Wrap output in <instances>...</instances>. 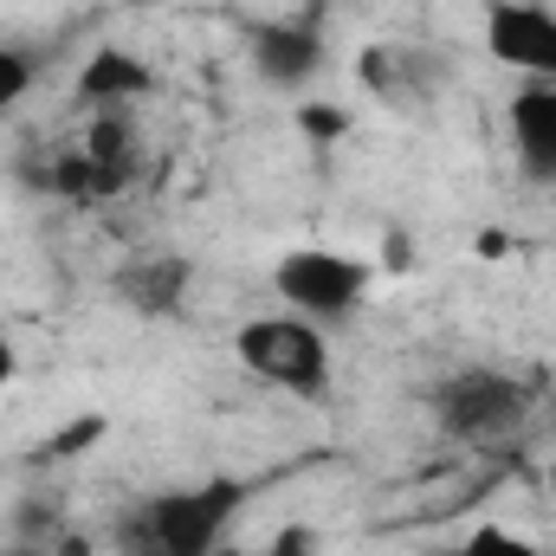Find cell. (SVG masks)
Wrapping results in <instances>:
<instances>
[{
	"mask_svg": "<svg viewBox=\"0 0 556 556\" xmlns=\"http://www.w3.org/2000/svg\"><path fill=\"white\" fill-rule=\"evenodd\" d=\"M247 59L260 72L266 91H304L324 65H330V39H324V20L311 13H291V20H247Z\"/></svg>",
	"mask_w": 556,
	"mask_h": 556,
	"instance_id": "5",
	"label": "cell"
},
{
	"mask_svg": "<svg viewBox=\"0 0 556 556\" xmlns=\"http://www.w3.org/2000/svg\"><path fill=\"white\" fill-rule=\"evenodd\" d=\"M324 7H330V0H304V13H311V20H324Z\"/></svg>",
	"mask_w": 556,
	"mask_h": 556,
	"instance_id": "19",
	"label": "cell"
},
{
	"mask_svg": "<svg viewBox=\"0 0 556 556\" xmlns=\"http://www.w3.org/2000/svg\"><path fill=\"white\" fill-rule=\"evenodd\" d=\"M350 124H356V117H350L343 104H298V130L317 142V149H324V142H343Z\"/></svg>",
	"mask_w": 556,
	"mask_h": 556,
	"instance_id": "15",
	"label": "cell"
},
{
	"mask_svg": "<svg viewBox=\"0 0 556 556\" xmlns=\"http://www.w3.org/2000/svg\"><path fill=\"white\" fill-rule=\"evenodd\" d=\"M485 52L505 72L556 85V13L538 0H492L485 7Z\"/></svg>",
	"mask_w": 556,
	"mask_h": 556,
	"instance_id": "7",
	"label": "cell"
},
{
	"mask_svg": "<svg viewBox=\"0 0 556 556\" xmlns=\"http://www.w3.org/2000/svg\"><path fill=\"white\" fill-rule=\"evenodd\" d=\"M446 556H544L531 538H518V531H505V525H472L459 544Z\"/></svg>",
	"mask_w": 556,
	"mask_h": 556,
	"instance_id": "14",
	"label": "cell"
},
{
	"mask_svg": "<svg viewBox=\"0 0 556 556\" xmlns=\"http://www.w3.org/2000/svg\"><path fill=\"white\" fill-rule=\"evenodd\" d=\"M356 78L402 117L427 111L446 85H453V65L446 52H427V46H363L356 52Z\"/></svg>",
	"mask_w": 556,
	"mask_h": 556,
	"instance_id": "6",
	"label": "cell"
},
{
	"mask_svg": "<svg viewBox=\"0 0 556 556\" xmlns=\"http://www.w3.org/2000/svg\"><path fill=\"white\" fill-rule=\"evenodd\" d=\"M233 356H240V369H253L260 382H273L298 402H324V389H330V337H324V324H311L298 311L247 317L233 330Z\"/></svg>",
	"mask_w": 556,
	"mask_h": 556,
	"instance_id": "2",
	"label": "cell"
},
{
	"mask_svg": "<svg viewBox=\"0 0 556 556\" xmlns=\"http://www.w3.org/2000/svg\"><path fill=\"white\" fill-rule=\"evenodd\" d=\"M98 433H104V420H98V415H85V420H65V427H59V433H52V440L39 446V459H65V453H85V446H91Z\"/></svg>",
	"mask_w": 556,
	"mask_h": 556,
	"instance_id": "16",
	"label": "cell"
},
{
	"mask_svg": "<svg viewBox=\"0 0 556 556\" xmlns=\"http://www.w3.org/2000/svg\"><path fill=\"white\" fill-rule=\"evenodd\" d=\"M266 556H317V531H311V525H285Z\"/></svg>",
	"mask_w": 556,
	"mask_h": 556,
	"instance_id": "17",
	"label": "cell"
},
{
	"mask_svg": "<svg viewBox=\"0 0 556 556\" xmlns=\"http://www.w3.org/2000/svg\"><path fill=\"white\" fill-rule=\"evenodd\" d=\"M188 285H194V266L181 253H137V260H124L111 273V298L124 311L149 317V324H162V317H175L188 304Z\"/></svg>",
	"mask_w": 556,
	"mask_h": 556,
	"instance_id": "9",
	"label": "cell"
},
{
	"mask_svg": "<svg viewBox=\"0 0 556 556\" xmlns=\"http://www.w3.org/2000/svg\"><path fill=\"white\" fill-rule=\"evenodd\" d=\"M273 285L285 298V311L311 317V324H350L369 298L376 273L356 260V253H337V247H291L285 260L273 266Z\"/></svg>",
	"mask_w": 556,
	"mask_h": 556,
	"instance_id": "3",
	"label": "cell"
},
{
	"mask_svg": "<svg viewBox=\"0 0 556 556\" xmlns=\"http://www.w3.org/2000/svg\"><path fill=\"white\" fill-rule=\"evenodd\" d=\"M551 201H556V188H551Z\"/></svg>",
	"mask_w": 556,
	"mask_h": 556,
	"instance_id": "20",
	"label": "cell"
},
{
	"mask_svg": "<svg viewBox=\"0 0 556 556\" xmlns=\"http://www.w3.org/2000/svg\"><path fill=\"white\" fill-rule=\"evenodd\" d=\"M65 498L46 485H26L0 518V556H65Z\"/></svg>",
	"mask_w": 556,
	"mask_h": 556,
	"instance_id": "11",
	"label": "cell"
},
{
	"mask_svg": "<svg viewBox=\"0 0 556 556\" xmlns=\"http://www.w3.org/2000/svg\"><path fill=\"white\" fill-rule=\"evenodd\" d=\"M247 505V479H201L137 498L117 518V556H214Z\"/></svg>",
	"mask_w": 556,
	"mask_h": 556,
	"instance_id": "1",
	"label": "cell"
},
{
	"mask_svg": "<svg viewBox=\"0 0 556 556\" xmlns=\"http://www.w3.org/2000/svg\"><path fill=\"white\" fill-rule=\"evenodd\" d=\"M78 149L91 155V168L104 175V188H111V194H124V188L142 175V124H137V104L91 111V124H85V142H78Z\"/></svg>",
	"mask_w": 556,
	"mask_h": 556,
	"instance_id": "12",
	"label": "cell"
},
{
	"mask_svg": "<svg viewBox=\"0 0 556 556\" xmlns=\"http://www.w3.org/2000/svg\"><path fill=\"white\" fill-rule=\"evenodd\" d=\"M505 124H511V155H518V175L531 188H556V85L551 78H525L505 104Z\"/></svg>",
	"mask_w": 556,
	"mask_h": 556,
	"instance_id": "8",
	"label": "cell"
},
{
	"mask_svg": "<svg viewBox=\"0 0 556 556\" xmlns=\"http://www.w3.org/2000/svg\"><path fill=\"white\" fill-rule=\"evenodd\" d=\"M155 91V72H149V59L137 52H124V46H98L85 65H78V78H72V98L85 104V111H117V104H142Z\"/></svg>",
	"mask_w": 556,
	"mask_h": 556,
	"instance_id": "10",
	"label": "cell"
},
{
	"mask_svg": "<svg viewBox=\"0 0 556 556\" xmlns=\"http://www.w3.org/2000/svg\"><path fill=\"white\" fill-rule=\"evenodd\" d=\"M13 369H20V356H13V343H7V337H0V389H7V382H13Z\"/></svg>",
	"mask_w": 556,
	"mask_h": 556,
	"instance_id": "18",
	"label": "cell"
},
{
	"mask_svg": "<svg viewBox=\"0 0 556 556\" xmlns=\"http://www.w3.org/2000/svg\"><path fill=\"white\" fill-rule=\"evenodd\" d=\"M33 85H39V52H33V46H7V39H0V111H13Z\"/></svg>",
	"mask_w": 556,
	"mask_h": 556,
	"instance_id": "13",
	"label": "cell"
},
{
	"mask_svg": "<svg viewBox=\"0 0 556 556\" xmlns=\"http://www.w3.org/2000/svg\"><path fill=\"white\" fill-rule=\"evenodd\" d=\"M427 408H433V427L446 440H498V433H511L518 420L531 415V389L518 376H505V369L466 363V369L433 382Z\"/></svg>",
	"mask_w": 556,
	"mask_h": 556,
	"instance_id": "4",
	"label": "cell"
}]
</instances>
